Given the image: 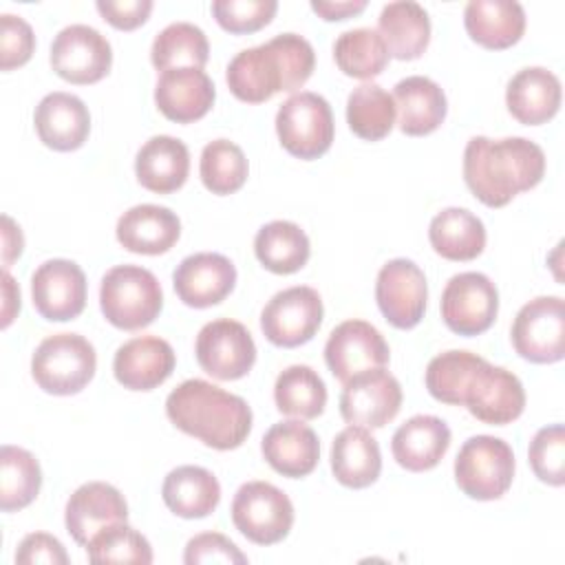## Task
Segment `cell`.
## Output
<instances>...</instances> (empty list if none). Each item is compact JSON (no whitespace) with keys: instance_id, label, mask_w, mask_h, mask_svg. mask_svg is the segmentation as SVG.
I'll list each match as a JSON object with an SVG mask.
<instances>
[{"instance_id":"obj_1","label":"cell","mask_w":565,"mask_h":565,"mask_svg":"<svg viewBox=\"0 0 565 565\" xmlns=\"http://www.w3.org/2000/svg\"><path fill=\"white\" fill-rule=\"evenodd\" d=\"M545 174V154L525 137H472L463 150V181L488 207L508 205Z\"/></svg>"},{"instance_id":"obj_2","label":"cell","mask_w":565,"mask_h":565,"mask_svg":"<svg viewBox=\"0 0 565 565\" xmlns=\"http://www.w3.org/2000/svg\"><path fill=\"white\" fill-rule=\"evenodd\" d=\"M313 66V46L298 33H280L265 44L238 51L227 64L225 79L236 99L260 104L280 90H298Z\"/></svg>"},{"instance_id":"obj_3","label":"cell","mask_w":565,"mask_h":565,"mask_svg":"<svg viewBox=\"0 0 565 565\" xmlns=\"http://www.w3.org/2000/svg\"><path fill=\"white\" fill-rule=\"evenodd\" d=\"M166 415L179 430L216 450L238 448L252 430L247 402L199 377L181 382L168 395Z\"/></svg>"},{"instance_id":"obj_4","label":"cell","mask_w":565,"mask_h":565,"mask_svg":"<svg viewBox=\"0 0 565 565\" xmlns=\"http://www.w3.org/2000/svg\"><path fill=\"white\" fill-rule=\"evenodd\" d=\"M104 318L124 331H137L154 322L163 307V291L157 276L139 265L108 269L99 287Z\"/></svg>"},{"instance_id":"obj_5","label":"cell","mask_w":565,"mask_h":565,"mask_svg":"<svg viewBox=\"0 0 565 565\" xmlns=\"http://www.w3.org/2000/svg\"><path fill=\"white\" fill-rule=\"evenodd\" d=\"M97 355L93 344L79 333H55L44 338L33 358L31 375L51 395H75L95 375Z\"/></svg>"},{"instance_id":"obj_6","label":"cell","mask_w":565,"mask_h":565,"mask_svg":"<svg viewBox=\"0 0 565 565\" xmlns=\"http://www.w3.org/2000/svg\"><path fill=\"white\" fill-rule=\"evenodd\" d=\"M514 477V452L508 441L475 435L463 441L455 459V481L463 494L492 501L508 492Z\"/></svg>"},{"instance_id":"obj_7","label":"cell","mask_w":565,"mask_h":565,"mask_svg":"<svg viewBox=\"0 0 565 565\" xmlns=\"http://www.w3.org/2000/svg\"><path fill=\"white\" fill-rule=\"evenodd\" d=\"M280 146L305 161L322 157L333 143V113L329 102L311 90H300L285 99L276 113Z\"/></svg>"},{"instance_id":"obj_8","label":"cell","mask_w":565,"mask_h":565,"mask_svg":"<svg viewBox=\"0 0 565 565\" xmlns=\"http://www.w3.org/2000/svg\"><path fill=\"white\" fill-rule=\"evenodd\" d=\"M232 521L252 543L274 545L294 525V503L280 488L267 481H247L234 494Z\"/></svg>"},{"instance_id":"obj_9","label":"cell","mask_w":565,"mask_h":565,"mask_svg":"<svg viewBox=\"0 0 565 565\" xmlns=\"http://www.w3.org/2000/svg\"><path fill=\"white\" fill-rule=\"evenodd\" d=\"M514 351L534 364H552L565 355V300L539 296L525 302L510 331Z\"/></svg>"},{"instance_id":"obj_10","label":"cell","mask_w":565,"mask_h":565,"mask_svg":"<svg viewBox=\"0 0 565 565\" xmlns=\"http://www.w3.org/2000/svg\"><path fill=\"white\" fill-rule=\"evenodd\" d=\"M441 318L457 335H479L488 331L499 311V291L481 271L455 274L441 291Z\"/></svg>"},{"instance_id":"obj_11","label":"cell","mask_w":565,"mask_h":565,"mask_svg":"<svg viewBox=\"0 0 565 565\" xmlns=\"http://www.w3.org/2000/svg\"><path fill=\"white\" fill-rule=\"evenodd\" d=\"M322 298L313 287L296 285L271 296L260 313L265 338L285 349L309 342L322 324Z\"/></svg>"},{"instance_id":"obj_12","label":"cell","mask_w":565,"mask_h":565,"mask_svg":"<svg viewBox=\"0 0 565 565\" xmlns=\"http://www.w3.org/2000/svg\"><path fill=\"white\" fill-rule=\"evenodd\" d=\"M461 406L483 424L503 426L523 413L525 391L512 371L481 360L466 382Z\"/></svg>"},{"instance_id":"obj_13","label":"cell","mask_w":565,"mask_h":565,"mask_svg":"<svg viewBox=\"0 0 565 565\" xmlns=\"http://www.w3.org/2000/svg\"><path fill=\"white\" fill-rule=\"evenodd\" d=\"M199 366L216 380H241L256 362V344L245 324L218 318L201 327L194 344Z\"/></svg>"},{"instance_id":"obj_14","label":"cell","mask_w":565,"mask_h":565,"mask_svg":"<svg viewBox=\"0 0 565 565\" xmlns=\"http://www.w3.org/2000/svg\"><path fill=\"white\" fill-rule=\"evenodd\" d=\"M402 406V386L384 366L366 369L344 382L340 393V415L347 424L382 428Z\"/></svg>"},{"instance_id":"obj_15","label":"cell","mask_w":565,"mask_h":565,"mask_svg":"<svg viewBox=\"0 0 565 565\" xmlns=\"http://www.w3.org/2000/svg\"><path fill=\"white\" fill-rule=\"evenodd\" d=\"M110 64V42L88 24L64 26L51 44V66L71 84H95L108 75Z\"/></svg>"},{"instance_id":"obj_16","label":"cell","mask_w":565,"mask_h":565,"mask_svg":"<svg viewBox=\"0 0 565 565\" xmlns=\"http://www.w3.org/2000/svg\"><path fill=\"white\" fill-rule=\"evenodd\" d=\"M375 300L382 316L397 329L422 322L428 300L424 271L408 258L388 260L375 280Z\"/></svg>"},{"instance_id":"obj_17","label":"cell","mask_w":565,"mask_h":565,"mask_svg":"<svg viewBox=\"0 0 565 565\" xmlns=\"http://www.w3.org/2000/svg\"><path fill=\"white\" fill-rule=\"evenodd\" d=\"M31 296L42 318L51 322L73 320L86 307V276L73 260H44L31 276Z\"/></svg>"},{"instance_id":"obj_18","label":"cell","mask_w":565,"mask_h":565,"mask_svg":"<svg viewBox=\"0 0 565 565\" xmlns=\"http://www.w3.org/2000/svg\"><path fill=\"white\" fill-rule=\"evenodd\" d=\"M391 358L384 335L366 320L340 322L324 344V362L342 384L366 369L386 366Z\"/></svg>"},{"instance_id":"obj_19","label":"cell","mask_w":565,"mask_h":565,"mask_svg":"<svg viewBox=\"0 0 565 565\" xmlns=\"http://www.w3.org/2000/svg\"><path fill=\"white\" fill-rule=\"evenodd\" d=\"M172 285L179 300L194 309H205L225 300L236 285L234 263L214 252H199L185 256L174 274Z\"/></svg>"},{"instance_id":"obj_20","label":"cell","mask_w":565,"mask_h":565,"mask_svg":"<svg viewBox=\"0 0 565 565\" xmlns=\"http://www.w3.org/2000/svg\"><path fill=\"white\" fill-rule=\"evenodd\" d=\"M216 99L214 84L203 68L181 66L163 71L154 86V104L163 117L190 124L207 115Z\"/></svg>"},{"instance_id":"obj_21","label":"cell","mask_w":565,"mask_h":565,"mask_svg":"<svg viewBox=\"0 0 565 565\" xmlns=\"http://www.w3.org/2000/svg\"><path fill=\"white\" fill-rule=\"evenodd\" d=\"M174 351L168 340L139 335L124 342L113 360V373L124 388L152 391L174 371Z\"/></svg>"},{"instance_id":"obj_22","label":"cell","mask_w":565,"mask_h":565,"mask_svg":"<svg viewBox=\"0 0 565 565\" xmlns=\"http://www.w3.org/2000/svg\"><path fill=\"white\" fill-rule=\"evenodd\" d=\"M128 519V505L124 494L104 481H88L79 486L66 503L64 523L75 543L84 545L95 532L106 525L124 523Z\"/></svg>"},{"instance_id":"obj_23","label":"cell","mask_w":565,"mask_h":565,"mask_svg":"<svg viewBox=\"0 0 565 565\" xmlns=\"http://www.w3.org/2000/svg\"><path fill=\"white\" fill-rule=\"evenodd\" d=\"M40 141L57 152H71L84 146L90 132L86 104L71 93L55 90L40 99L33 115Z\"/></svg>"},{"instance_id":"obj_24","label":"cell","mask_w":565,"mask_h":565,"mask_svg":"<svg viewBox=\"0 0 565 565\" xmlns=\"http://www.w3.org/2000/svg\"><path fill=\"white\" fill-rule=\"evenodd\" d=\"M115 234L124 249L157 256L174 247L181 236V221L170 207L141 203L119 216Z\"/></svg>"},{"instance_id":"obj_25","label":"cell","mask_w":565,"mask_h":565,"mask_svg":"<svg viewBox=\"0 0 565 565\" xmlns=\"http://www.w3.org/2000/svg\"><path fill=\"white\" fill-rule=\"evenodd\" d=\"M260 450L265 461L278 475L291 479H300L313 472L320 459L318 435L300 419H285L274 424L265 433Z\"/></svg>"},{"instance_id":"obj_26","label":"cell","mask_w":565,"mask_h":565,"mask_svg":"<svg viewBox=\"0 0 565 565\" xmlns=\"http://www.w3.org/2000/svg\"><path fill=\"white\" fill-rule=\"evenodd\" d=\"M505 106L510 115L525 126L545 124L561 108V82L543 66L521 68L508 82Z\"/></svg>"},{"instance_id":"obj_27","label":"cell","mask_w":565,"mask_h":565,"mask_svg":"<svg viewBox=\"0 0 565 565\" xmlns=\"http://www.w3.org/2000/svg\"><path fill=\"white\" fill-rule=\"evenodd\" d=\"M450 446V428L435 415H415L406 419L391 439L395 461L411 470L424 472L435 468Z\"/></svg>"},{"instance_id":"obj_28","label":"cell","mask_w":565,"mask_h":565,"mask_svg":"<svg viewBox=\"0 0 565 565\" xmlns=\"http://www.w3.org/2000/svg\"><path fill=\"white\" fill-rule=\"evenodd\" d=\"M395 110L399 130L408 137H422L437 130L446 119V95L437 82L424 75H411L395 84Z\"/></svg>"},{"instance_id":"obj_29","label":"cell","mask_w":565,"mask_h":565,"mask_svg":"<svg viewBox=\"0 0 565 565\" xmlns=\"http://www.w3.org/2000/svg\"><path fill=\"white\" fill-rule=\"evenodd\" d=\"M190 172L188 146L170 135L150 137L135 157L137 181L157 194L179 190Z\"/></svg>"},{"instance_id":"obj_30","label":"cell","mask_w":565,"mask_h":565,"mask_svg":"<svg viewBox=\"0 0 565 565\" xmlns=\"http://www.w3.org/2000/svg\"><path fill=\"white\" fill-rule=\"evenodd\" d=\"M468 35L492 51L516 44L525 31V11L516 0H470L463 9Z\"/></svg>"},{"instance_id":"obj_31","label":"cell","mask_w":565,"mask_h":565,"mask_svg":"<svg viewBox=\"0 0 565 565\" xmlns=\"http://www.w3.org/2000/svg\"><path fill=\"white\" fill-rule=\"evenodd\" d=\"M333 477L347 488H366L377 481L382 455L377 439L364 426H347L331 444Z\"/></svg>"},{"instance_id":"obj_32","label":"cell","mask_w":565,"mask_h":565,"mask_svg":"<svg viewBox=\"0 0 565 565\" xmlns=\"http://www.w3.org/2000/svg\"><path fill=\"white\" fill-rule=\"evenodd\" d=\"M163 503L181 519H203L221 501L218 479L201 466H179L170 470L161 486Z\"/></svg>"},{"instance_id":"obj_33","label":"cell","mask_w":565,"mask_h":565,"mask_svg":"<svg viewBox=\"0 0 565 565\" xmlns=\"http://www.w3.org/2000/svg\"><path fill=\"white\" fill-rule=\"evenodd\" d=\"M377 33L395 60H417L430 42V18L419 2H388L380 11Z\"/></svg>"},{"instance_id":"obj_34","label":"cell","mask_w":565,"mask_h":565,"mask_svg":"<svg viewBox=\"0 0 565 565\" xmlns=\"http://www.w3.org/2000/svg\"><path fill=\"white\" fill-rule=\"evenodd\" d=\"M433 249L446 260H472L486 247V227L466 207H446L428 225Z\"/></svg>"},{"instance_id":"obj_35","label":"cell","mask_w":565,"mask_h":565,"mask_svg":"<svg viewBox=\"0 0 565 565\" xmlns=\"http://www.w3.org/2000/svg\"><path fill=\"white\" fill-rule=\"evenodd\" d=\"M254 254L265 269L285 276L307 265L311 245L300 225L291 221H271L256 232Z\"/></svg>"},{"instance_id":"obj_36","label":"cell","mask_w":565,"mask_h":565,"mask_svg":"<svg viewBox=\"0 0 565 565\" xmlns=\"http://www.w3.org/2000/svg\"><path fill=\"white\" fill-rule=\"evenodd\" d=\"M274 402L282 415L316 419L327 406V386L307 364H291L276 377Z\"/></svg>"},{"instance_id":"obj_37","label":"cell","mask_w":565,"mask_h":565,"mask_svg":"<svg viewBox=\"0 0 565 565\" xmlns=\"http://www.w3.org/2000/svg\"><path fill=\"white\" fill-rule=\"evenodd\" d=\"M210 57V44L203 33L192 22H172L161 29L150 49V60L157 71H170L181 66L203 68Z\"/></svg>"},{"instance_id":"obj_38","label":"cell","mask_w":565,"mask_h":565,"mask_svg":"<svg viewBox=\"0 0 565 565\" xmlns=\"http://www.w3.org/2000/svg\"><path fill=\"white\" fill-rule=\"evenodd\" d=\"M395 102L380 84L364 82L347 99V124L360 139L380 141L395 126Z\"/></svg>"},{"instance_id":"obj_39","label":"cell","mask_w":565,"mask_h":565,"mask_svg":"<svg viewBox=\"0 0 565 565\" xmlns=\"http://www.w3.org/2000/svg\"><path fill=\"white\" fill-rule=\"evenodd\" d=\"M42 488V470L29 450L20 446L0 448V508L15 512L35 501Z\"/></svg>"},{"instance_id":"obj_40","label":"cell","mask_w":565,"mask_h":565,"mask_svg":"<svg viewBox=\"0 0 565 565\" xmlns=\"http://www.w3.org/2000/svg\"><path fill=\"white\" fill-rule=\"evenodd\" d=\"M388 49L375 29L358 26L344 31L333 44L338 68L355 79L377 77L388 64Z\"/></svg>"},{"instance_id":"obj_41","label":"cell","mask_w":565,"mask_h":565,"mask_svg":"<svg viewBox=\"0 0 565 565\" xmlns=\"http://www.w3.org/2000/svg\"><path fill=\"white\" fill-rule=\"evenodd\" d=\"M201 181L212 194H232L247 181V159L230 139H214L201 152Z\"/></svg>"},{"instance_id":"obj_42","label":"cell","mask_w":565,"mask_h":565,"mask_svg":"<svg viewBox=\"0 0 565 565\" xmlns=\"http://www.w3.org/2000/svg\"><path fill=\"white\" fill-rule=\"evenodd\" d=\"M90 563H152V547L143 534L124 523L102 527L86 543Z\"/></svg>"},{"instance_id":"obj_43","label":"cell","mask_w":565,"mask_h":565,"mask_svg":"<svg viewBox=\"0 0 565 565\" xmlns=\"http://www.w3.org/2000/svg\"><path fill=\"white\" fill-rule=\"evenodd\" d=\"M483 358L470 351H446L435 355L426 366V388L444 404L461 406V395L470 373Z\"/></svg>"},{"instance_id":"obj_44","label":"cell","mask_w":565,"mask_h":565,"mask_svg":"<svg viewBox=\"0 0 565 565\" xmlns=\"http://www.w3.org/2000/svg\"><path fill=\"white\" fill-rule=\"evenodd\" d=\"M534 475L550 486L565 483V428L563 424L543 426L530 441L527 450Z\"/></svg>"},{"instance_id":"obj_45","label":"cell","mask_w":565,"mask_h":565,"mask_svg":"<svg viewBox=\"0 0 565 565\" xmlns=\"http://www.w3.org/2000/svg\"><path fill=\"white\" fill-rule=\"evenodd\" d=\"M278 9L276 0H214L212 15L230 33H254L271 22Z\"/></svg>"},{"instance_id":"obj_46","label":"cell","mask_w":565,"mask_h":565,"mask_svg":"<svg viewBox=\"0 0 565 565\" xmlns=\"http://www.w3.org/2000/svg\"><path fill=\"white\" fill-rule=\"evenodd\" d=\"M35 35L26 20L13 13L0 15V68L11 71L31 60Z\"/></svg>"},{"instance_id":"obj_47","label":"cell","mask_w":565,"mask_h":565,"mask_svg":"<svg viewBox=\"0 0 565 565\" xmlns=\"http://www.w3.org/2000/svg\"><path fill=\"white\" fill-rule=\"evenodd\" d=\"M185 565H201V563H225V565H245L247 556L223 534L218 532H203L188 541L183 552Z\"/></svg>"},{"instance_id":"obj_48","label":"cell","mask_w":565,"mask_h":565,"mask_svg":"<svg viewBox=\"0 0 565 565\" xmlns=\"http://www.w3.org/2000/svg\"><path fill=\"white\" fill-rule=\"evenodd\" d=\"M15 563L33 565V563H51V565H66L68 554L64 545L46 534V532H31L26 534L15 552Z\"/></svg>"},{"instance_id":"obj_49","label":"cell","mask_w":565,"mask_h":565,"mask_svg":"<svg viewBox=\"0 0 565 565\" xmlns=\"http://www.w3.org/2000/svg\"><path fill=\"white\" fill-rule=\"evenodd\" d=\"M97 11L115 29L132 31L148 20L152 0H97Z\"/></svg>"},{"instance_id":"obj_50","label":"cell","mask_w":565,"mask_h":565,"mask_svg":"<svg viewBox=\"0 0 565 565\" xmlns=\"http://www.w3.org/2000/svg\"><path fill=\"white\" fill-rule=\"evenodd\" d=\"M311 9L322 18V20H347L351 15H358L360 11L366 9V0H342V2H324V0H313Z\"/></svg>"},{"instance_id":"obj_51","label":"cell","mask_w":565,"mask_h":565,"mask_svg":"<svg viewBox=\"0 0 565 565\" xmlns=\"http://www.w3.org/2000/svg\"><path fill=\"white\" fill-rule=\"evenodd\" d=\"M24 238L20 227L11 221V216H2V267L9 269L11 263L22 254Z\"/></svg>"},{"instance_id":"obj_52","label":"cell","mask_w":565,"mask_h":565,"mask_svg":"<svg viewBox=\"0 0 565 565\" xmlns=\"http://www.w3.org/2000/svg\"><path fill=\"white\" fill-rule=\"evenodd\" d=\"M2 327H9L15 313L20 311V287L11 278V274L4 269L2 271Z\"/></svg>"}]
</instances>
